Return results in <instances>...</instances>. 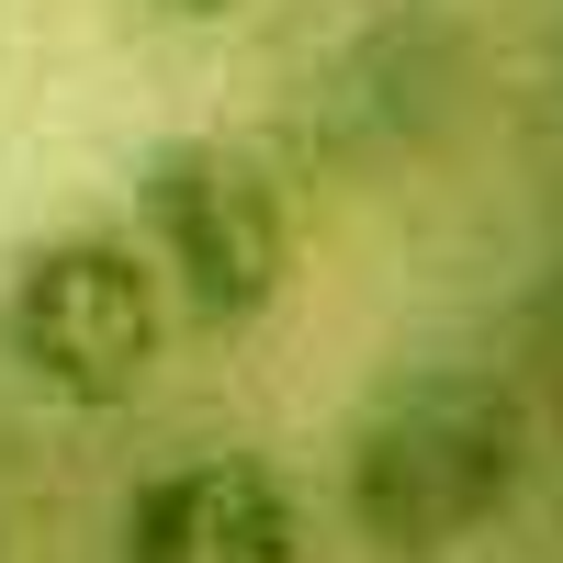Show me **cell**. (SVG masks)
<instances>
[{
  "instance_id": "obj_1",
  "label": "cell",
  "mask_w": 563,
  "mask_h": 563,
  "mask_svg": "<svg viewBox=\"0 0 563 563\" xmlns=\"http://www.w3.org/2000/svg\"><path fill=\"white\" fill-rule=\"evenodd\" d=\"M519 474H530V417L496 372H406L361 406L350 429V462H339V496H350V530L372 552H462L474 530H496L519 507Z\"/></svg>"
},
{
  "instance_id": "obj_2",
  "label": "cell",
  "mask_w": 563,
  "mask_h": 563,
  "mask_svg": "<svg viewBox=\"0 0 563 563\" xmlns=\"http://www.w3.org/2000/svg\"><path fill=\"white\" fill-rule=\"evenodd\" d=\"M0 350L57 406H124L169 350V282L147 238H113V225L34 238L0 282Z\"/></svg>"
},
{
  "instance_id": "obj_3",
  "label": "cell",
  "mask_w": 563,
  "mask_h": 563,
  "mask_svg": "<svg viewBox=\"0 0 563 563\" xmlns=\"http://www.w3.org/2000/svg\"><path fill=\"white\" fill-rule=\"evenodd\" d=\"M135 238L192 327H260L294 282V203L225 135H169L135 158Z\"/></svg>"
},
{
  "instance_id": "obj_4",
  "label": "cell",
  "mask_w": 563,
  "mask_h": 563,
  "mask_svg": "<svg viewBox=\"0 0 563 563\" xmlns=\"http://www.w3.org/2000/svg\"><path fill=\"white\" fill-rule=\"evenodd\" d=\"M124 563H305V507L260 451H192L124 496Z\"/></svg>"
},
{
  "instance_id": "obj_5",
  "label": "cell",
  "mask_w": 563,
  "mask_h": 563,
  "mask_svg": "<svg viewBox=\"0 0 563 563\" xmlns=\"http://www.w3.org/2000/svg\"><path fill=\"white\" fill-rule=\"evenodd\" d=\"M135 12H158V23H225L238 0H135Z\"/></svg>"
}]
</instances>
